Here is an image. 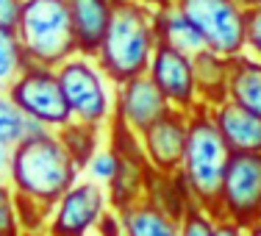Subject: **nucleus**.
Instances as JSON below:
<instances>
[{
    "mask_svg": "<svg viewBox=\"0 0 261 236\" xmlns=\"http://www.w3.org/2000/svg\"><path fill=\"white\" fill-rule=\"evenodd\" d=\"M156 45V9L139 0H114L95 64L114 86L125 84L147 72Z\"/></svg>",
    "mask_w": 261,
    "mask_h": 236,
    "instance_id": "obj_1",
    "label": "nucleus"
},
{
    "mask_svg": "<svg viewBox=\"0 0 261 236\" xmlns=\"http://www.w3.org/2000/svg\"><path fill=\"white\" fill-rule=\"evenodd\" d=\"M78 178L81 170L59 142L56 131L28 134L20 145H14L9 172L14 195L53 208Z\"/></svg>",
    "mask_w": 261,
    "mask_h": 236,
    "instance_id": "obj_2",
    "label": "nucleus"
},
{
    "mask_svg": "<svg viewBox=\"0 0 261 236\" xmlns=\"http://www.w3.org/2000/svg\"><path fill=\"white\" fill-rule=\"evenodd\" d=\"M228 161H231V147L222 139L220 128L214 125L211 109L197 103L189 111V134H186L181 175L189 186L195 203H200L211 217L217 214Z\"/></svg>",
    "mask_w": 261,
    "mask_h": 236,
    "instance_id": "obj_3",
    "label": "nucleus"
},
{
    "mask_svg": "<svg viewBox=\"0 0 261 236\" xmlns=\"http://www.w3.org/2000/svg\"><path fill=\"white\" fill-rule=\"evenodd\" d=\"M17 36L31 64L59 67L78 56L67 0H22Z\"/></svg>",
    "mask_w": 261,
    "mask_h": 236,
    "instance_id": "obj_4",
    "label": "nucleus"
},
{
    "mask_svg": "<svg viewBox=\"0 0 261 236\" xmlns=\"http://www.w3.org/2000/svg\"><path fill=\"white\" fill-rule=\"evenodd\" d=\"M56 72H59L67 106L72 111V120L100 128L109 125V120L114 117V92H111V81L103 75L95 59L78 53L56 67Z\"/></svg>",
    "mask_w": 261,
    "mask_h": 236,
    "instance_id": "obj_5",
    "label": "nucleus"
},
{
    "mask_svg": "<svg viewBox=\"0 0 261 236\" xmlns=\"http://www.w3.org/2000/svg\"><path fill=\"white\" fill-rule=\"evenodd\" d=\"M175 6L203 36L206 50L225 59L247 50V9L239 0H175Z\"/></svg>",
    "mask_w": 261,
    "mask_h": 236,
    "instance_id": "obj_6",
    "label": "nucleus"
},
{
    "mask_svg": "<svg viewBox=\"0 0 261 236\" xmlns=\"http://www.w3.org/2000/svg\"><path fill=\"white\" fill-rule=\"evenodd\" d=\"M9 97L17 103V109L28 120L39 122L47 131H59L72 120V111L67 106L64 89L56 67L45 64H28L9 86Z\"/></svg>",
    "mask_w": 261,
    "mask_h": 236,
    "instance_id": "obj_7",
    "label": "nucleus"
},
{
    "mask_svg": "<svg viewBox=\"0 0 261 236\" xmlns=\"http://www.w3.org/2000/svg\"><path fill=\"white\" fill-rule=\"evenodd\" d=\"M214 220H233L245 231L261 222V153H231Z\"/></svg>",
    "mask_w": 261,
    "mask_h": 236,
    "instance_id": "obj_8",
    "label": "nucleus"
},
{
    "mask_svg": "<svg viewBox=\"0 0 261 236\" xmlns=\"http://www.w3.org/2000/svg\"><path fill=\"white\" fill-rule=\"evenodd\" d=\"M109 208V192L103 183L92 181H78L64 192L59 203L53 206L47 233L50 236H92L100 214Z\"/></svg>",
    "mask_w": 261,
    "mask_h": 236,
    "instance_id": "obj_9",
    "label": "nucleus"
},
{
    "mask_svg": "<svg viewBox=\"0 0 261 236\" xmlns=\"http://www.w3.org/2000/svg\"><path fill=\"white\" fill-rule=\"evenodd\" d=\"M147 75L153 84L161 89V95L172 103V109L192 111L197 106V89H195V67H192V56L181 53L175 47L159 42L153 50Z\"/></svg>",
    "mask_w": 261,
    "mask_h": 236,
    "instance_id": "obj_10",
    "label": "nucleus"
},
{
    "mask_svg": "<svg viewBox=\"0 0 261 236\" xmlns=\"http://www.w3.org/2000/svg\"><path fill=\"white\" fill-rule=\"evenodd\" d=\"M170 111L172 103L161 95V89L153 84V78L147 72L114 86V117L122 120L136 134L150 128L153 122L170 114Z\"/></svg>",
    "mask_w": 261,
    "mask_h": 236,
    "instance_id": "obj_11",
    "label": "nucleus"
},
{
    "mask_svg": "<svg viewBox=\"0 0 261 236\" xmlns=\"http://www.w3.org/2000/svg\"><path fill=\"white\" fill-rule=\"evenodd\" d=\"M186 134H189V111L181 109H172L150 128H145L139 136L147 164L161 172H178L186 150Z\"/></svg>",
    "mask_w": 261,
    "mask_h": 236,
    "instance_id": "obj_12",
    "label": "nucleus"
},
{
    "mask_svg": "<svg viewBox=\"0 0 261 236\" xmlns=\"http://www.w3.org/2000/svg\"><path fill=\"white\" fill-rule=\"evenodd\" d=\"M214 125L220 128L222 139L228 142L231 153H261V117L242 109L231 97L211 109Z\"/></svg>",
    "mask_w": 261,
    "mask_h": 236,
    "instance_id": "obj_13",
    "label": "nucleus"
},
{
    "mask_svg": "<svg viewBox=\"0 0 261 236\" xmlns=\"http://www.w3.org/2000/svg\"><path fill=\"white\" fill-rule=\"evenodd\" d=\"M111 6H114V0H67L81 56L95 59L111 20Z\"/></svg>",
    "mask_w": 261,
    "mask_h": 236,
    "instance_id": "obj_14",
    "label": "nucleus"
},
{
    "mask_svg": "<svg viewBox=\"0 0 261 236\" xmlns=\"http://www.w3.org/2000/svg\"><path fill=\"white\" fill-rule=\"evenodd\" d=\"M228 97L261 117V59L239 53L228 59Z\"/></svg>",
    "mask_w": 261,
    "mask_h": 236,
    "instance_id": "obj_15",
    "label": "nucleus"
},
{
    "mask_svg": "<svg viewBox=\"0 0 261 236\" xmlns=\"http://www.w3.org/2000/svg\"><path fill=\"white\" fill-rule=\"evenodd\" d=\"M145 200L153 203L156 208L167 211L170 217L181 220L189 211V206H195L189 186H186L181 170L178 172H161V170H147V181H145Z\"/></svg>",
    "mask_w": 261,
    "mask_h": 236,
    "instance_id": "obj_16",
    "label": "nucleus"
},
{
    "mask_svg": "<svg viewBox=\"0 0 261 236\" xmlns=\"http://www.w3.org/2000/svg\"><path fill=\"white\" fill-rule=\"evenodd\" d=\"M192 67H195V89H197V103L220 106L228 100V59L214 50H200L192 56Z\"/></svg>",
    "mask_w": 261,
    "mask_h": 236,
    "instance_id": "obj_17",
    "label": "nucleus"
},
{
    "mask_svg": "<svg viewBox=\"0 0 261 236\" xmlns=\"http://www.w3.org/2000/svg\"><path fill=\"white\" fill-rule=\"evenodd\" d=\"M156 36H159V42H164V45L175 47L181 53H189V56L206 50L203 36L186 20V14L175 6V0H170V3L156 9Z\"/></svg>",
    "mask_w": 261,
    "mask_h": 236,
    "instance_id": "obj_18",
    "label": "nucleus"
},
{
    "mask_svg": "<svg viewBox=\"0 0 261 236\" xmlns=\"http://www.w3.org/2000/svg\"><path fill=\"white\" fill-rule=\"evenodd\" d=\"M147 170H150L147 159H120L114 178H111L109 186H106V192H109V206L122 211V208L134 206V203L145 200Z\"/></svg>",
    "mask_w": 261,
    "mask_h": 236,
    "instance_id": "obj_19",
    "label": "nucleus"
},
{
    "mask_svg": "<svg viewBox=\"0 0 261 236\" xmlns=\"http://www.w3.org/2000/svg\"><path fill=\"white\" fill-rule=\"evenodd\" d=\"M120 217L125 236H181V220L170 217L167 211L156 208L147 200L122 208Z\"/></svg>",
    "mask_w": 261,
    "mask_h": 236,
    "instance_id": "obj_20",
    "label": "nucleus"
},
{
    "mask_svg": "<svg viewBox=\"0 0 261 236\" xmlns=\"http://www.w3.org/2000/svg\"><path fill=\"white\" fill-rule=\"evenodd\" d=\"M100 125H89V122L81 120H70L64 128H59L56 136L64 145V150L70 153V159L75 161V167L81 172L89 167V161L95 159L97 147H100Z\"/></svg>",
    "mask_w": 261,
    "mask_h": 236,
    "instance_id": "obj_21",
    "label": "nucleus"
},
{
    "mask_svg": "<svg viewBox=\"0 0 261 236\" xmlns=\"http://www.w3.org/2000/svg\"><path fill=\"white\" fill-rule=\"evenodd\" d=\"M36 131H47V128H42L39 122L28 120V117L17 109V103L9 97V92H0V139L14 147V145H20L28 134H36Z\"/></svg>",
    "mask_w": 261,
    "mask_h": 236,
    "instance_id": "obj_22",
    "label": "nucleus"
},
{
    "mask_svg": "<svg viewBox=\"0 0 261 236\" xmlns=\"http://www.w3.org/2000/svg\"><path fill=\"white\" fill-rule=\"evenodd\" d=\"M31 64L20 45V36L11 28H0V92H9L22 70Z\"/></svg>",
    "mask_w": 261,
    "mask_h": 236,
    "instance_id": "obj_23",
    "label": "nucleus"
},
{
    "mask_svg": "<svg viewBox=\"0 0 261 236\" xmlns=\"http://www.w3.org/2000/svg\"><path fill=\"white\" fill-rule=\"evenodd\" d=\"M0 236H22L14 189L9 181H0Z\"/></svg>",
    "mask_w": 261,
    "mask_h": 236,
    "instance_id": "obj_24",
    "label": "nucleus"
},
{
    "mask_svg": "<svg viewBox=\"0 0 261 236\" xmlns=\"http://www.w3.org/2000/svg\"><path fill=\"white\" fill-rule=\"evenodd\" d=\"M214 217L200 203H195L181 217V236H214Z\"/></svg>",
    "mask_w": 261,
    "mask_h": 236,
    "instance_id": "obj_25",
    "label": "nucleus"
},
{
    "mask_svg": "<svg viewBox=\"0 0 261 236\" xmlns=\"http://www.w3.org/2000/svg\"><path fill=\"white\" fill-rule=\"evenodd\" d=\"M117 164H120V159H117L114 150H97L95 159L89 161V167H86V170H89L92 181L109 186V181L114 178V172H117Z\"/></svg>",
    "mask_w": 261,
    "mask_h": 236,
    "instance_id": "obj_26",
    "label": "nucleus"
},
{
    "mask_svg": "<svg viewBox=\"0 0 261 236\" xmlns=\"http://www.w3.org/2000/svg\"><path fill=\"white\" fill-rule=\"evenodd\" d=\"M95 236H125V228H122V217L117 208H106L100 214V220H97L95 225Z\"/></svg>",
    "mask_w": 261,
    "mask_h": 236,
    "instance_id": "obj_27",
    "label": "nucleus"
},
{
    "mask_svg": "<svg viewBox=\"0 0 261 236\" xmlns=\"http://www.w3.org/2000/svg\"><path fill=\"white\" fill-rule=\"evenodd\" d=\"M247 53L261 59V9H247Z\"/></svg>",
    "mask_w": 261,
    "mask_h": 236,
    "instance_id": "obj_28",
    "label": "nucleus"
},
{
    "mask_svg": "<svg viewBox=\"0 0 261 236\" xmlns=\"http://www.w3.org/2000/svg\"><path fill=\"white\" fill-rule=\"evenodd\" d=\"M20 9H22V0H0V28L17 31Z\"/></svg>",
    "mask_w": 261,
    "mask_h": 236,
    "instance_id": "obj_29",
    "label": "nucleus"
},
{
    "mask_svg": "<svg viewBox=\"0 0 261 236\" xmlns=\"http://www.w3.org/2000/svg\"><path fill=\"white\" fill-rule=\"evenodd\" d=\"M214 236H247L242 225H236L233 220H217L214 222Z\"/></svg>",
    "mask_w": 261,
    "mask_h": 236,
    "instance_id": "obj_30",
    "label": "nucleus"
},
{
    "mask_svg": "<svg viewBox=\"0 0 261 236\" xmlns=\"http://www.w3.org/2000/svg\"><path fill=\"white\" fill-rule=\"evenodd\" d=\"M11 153H14V147L6 145V142L0 139V181H9V172H11Z\"/></svg>",
    "mask_w": 261,
    "mask_h": 236,
    "instance_id": "obj_31",
    "label": "nucleus"
},
{
    "mask_svg": "<svg viewBox=\"0 0 261 236\" xmlns=\"http://www.w3.org/2000/svg\"><path fill=\"white\" fill-rule=\"evenodd\" d=\"M245 9H261V0H239Z\"/></svg>",
    "mask_w": 261,
    "mask_h": 236,
    "instance_id": "obj_32",
    "label": "nucleus"
},
{
    "mask_svg": "<svg viewBox=\"0 0 261 236\" xmlns=\"http://www.w3.org/2000/svg\"><path fill=\"white\" fill-rule=\"evenodd\" d=\"M247 236H261V222H256V225L247 228Z\"/></svg>",
    "mask_w": 261,
    "mask_h": 236,
    "instance_id": "obj_33",
    "label": "nucleus"
},
{
    "mask_svg": "<svg viewBox=\"0 0 261 236\" xmlns=\"http://www.w3.org/2000/svg\"><path fill=\"white\" fill-rule=\"evenodd\" d=\"M139 3H147V6H153V9H159V6L170 3V0H139Z\"/></svg>",
    "mask_w": 261,
    "mask_h": 236,
    "instance_id": "obj_34",
    "label": "nucleus"
},
{
    "mask_svg": "<svg viewBox=\"0 0 261 236\" xmlns=\"http://www.w3.org/2000/svg\"><path fill=\"white\" fill-rule=\"evenodd\" d=\"M22 236H50L47 231H34V233H22Z\"/></svg>",
    "mask_w": 261,
    "mask_h": 236,
    "instance_id": "obj_35",
    "label": "nucleus"
}]
</instances>
